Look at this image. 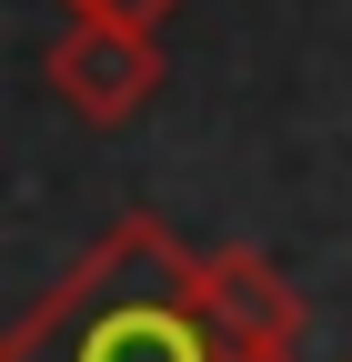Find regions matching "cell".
Instances as JSON below:
<instances>
[{
    "mask_svg": "<svg viewBox=\"0 0 352 362\" xmlns=\"http://www.w3.org/2000/svg\"><path fill=\"white\" fill-rule=\"evenodd\" d=\"M51 101L91 131H121L161 101V30H131V21H71L51 40Z\"/></svg>",
    "mask_w": 352,
    "mask_h": 362,
    "instance_id": "7a4b0ae2",
    "label": "cell"
},
{
    "mask_svg": "<svg viewBox=\"0 0 352 362\" xmlns=\"http://www.w3.org/2000/svg\"><path fill=\"white\" fill-rule=\"evenodd\" d=\"M182 0H61V21H131V30H171Z\"/></svg>",
    "mask_w": 352,
    "mask_h": 362,
    "instance_id": "3957f363",
    "label": "cell"
},
{
    "mask_svg": "<svg viewBox=\"0 0 352 362\" xmlns=\"http://www.w3.org/2000/svg\"><path fill=\"white\" fill-rule=\"evenodd\" d=\"M342 362H352V352H342Z\"/></svg>",
    "mask_w": 352,
    "mask_h": 362,
    "instance_id": "277c9868",
    "label": "cell"
},
{
    "mask_svg": "<svg viewBox=\"0 0 352 362\" xmlns=\"http://www.w3.org/2000/svg\"><path fill=\"white\" fill-rule=\"evenodd\" d=\"M0 362H302V292L252 242H182L161 211H121L51 292Z\"/></svg>",
    "mask_w": 352,
    "mask_h": 362,
    "instance_id": "6da1fadb",
    "label": "cell"
}]
</instances>
